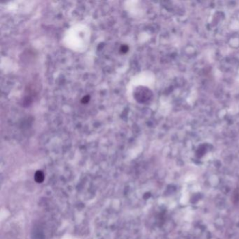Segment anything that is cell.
<instances>
[{"mask_svg": "<svg viewBox=\"0 0 239 239\" xmlns=\"http://www.w3.org/2000/svg\"><path fill=\"white\" fill-rule=\"evenodd\" d=\"M90 100V97L88 96H84L82 99H81V103H83V104H86V103H88L89 102Z\"/></svg>", "mask_w": 239, "mask_h": 239, "instance_id": "3", "label": "cell"}, {"mask_svg": "<svg viewBox=\"0 0 239 239\" xmlns=\"http://www.w3.org/2000/svg\"><path fill=\"white\" fill-rule=\"evenodd\" d=\"M120 51L123 53H126V52H128V46L126 45H123L122 46V47H121Z\"/></svg>", "mask_w": 239, "mask_h": 239, "instance_id": "2", "label": "cell"}, {"mask_svg": "<svg viewBox=\"0 0 239 239\" xmlns=\"http://www.w3.org/2000/svg\"><path fill=\"white\" fill-rule=\"evenodd\" d=\"M34 180L37 183H42L44 180V173L42 171H37L34 175Z\"/></svg>", "mask_w": 239, "mask_h": 239, "instance_id": "1", "label": "cell"}]
</instances>
